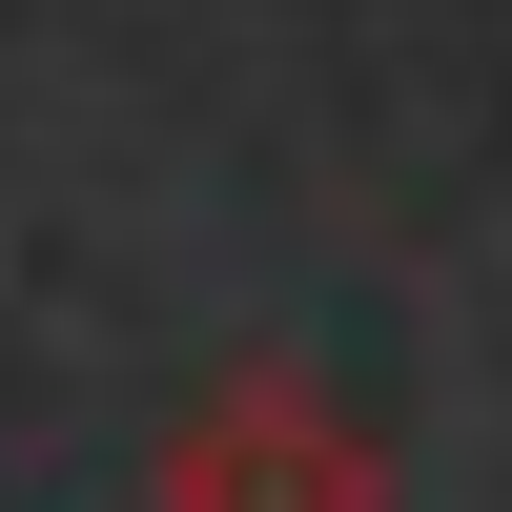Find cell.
Returning a JSON list of instances; mask_svg holds the SVG:
<instances>
[{
    "instance_id": "obj_1",
    "label": "cell",
    "mask_w": 512,
    "mask_h": 512,
    "mask_svg": "<svg viewBox=\"0 0 512 512\" xmlns=\"http://www.w3.org/2000/svg\"><path fill=\"white\" fill-rule=\"evenodd\" d=\"M144 492H164V512H390V451H369L308 369L246 349V369L185 390V431L144 451Z\"/></svg>"
}]
</instances>
